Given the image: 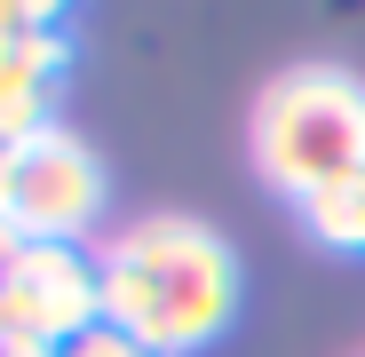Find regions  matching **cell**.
<instances>
[{
  "label": "cell",
  "mask_w": 365,
  "mask_h": 357,
  "mask_svg": "<svg viewBox=\"0 0 365 357\" xmlns=\"http://www.w3.org/2000/svg\"><path fill=\"white\" fill-rule=\"evenodd\" d=\"M88 326H103V270L88 247H32L0 270V341L64 349Z\"/></svg>",
  "instance_id": "obj_4"
},
{
  "label": "cell",
  "mask_w": 365,
  "mask_h": 357,
  "mask_svg": "<svg viewBox=\"0 0 365 357\" xmlns=\"http://www.w3.org/2000/svg\"><path fill=\"white\" fill-rule=\"evenodd\" d=\"M72 48L64 32H16L9 48H0V143H32L40 128H56L48 103H56V80H64Z\"/></svg>",
  "instance_id": "obj_5"
},
{
  "label": "cell",
  "mask_w": 365,
  "mask_h": 357,
  "mask_svg": "<svg viewBox=\"0 0 365 357\" xmlns=\"http://www.w3.org/2000/svg\"><path fill=\"white\" fill-rule=\"evenodd\" d=\"M56 357H159V349H143L135 333H119V326H88L80 341H64Z\"/></svg>",
  "instance_id": "obj_7"
},
{
  "label": "cell",
  "mask_w": 365,
  "mask_h": 357,
  "mask_svg": "<svg viewBox=\"0 0 365 357\" xmlns=\"http://www.w3.org/2000/svg\"><path fill=\"white\" fill-rule=\"evenodd\" d=\"M9 167H16V143H0V199H9Z\"/></svg>",
  "instance_id": "obj_10"
},
{
  "label": "cell",
  "mask_w": 365,
  "mask_h": 357,
  "mask_svg": "<svg viewBox=\"0 0 365 357\" xmlns=\"http://www.w3.org/2000/svg\"><path fill=\"white\" fill-rule=\"evenodd\" d=\"M247 151L255 175L278 199H310L326 183L365 175V80L341 64H294L255 95L247 119Z\"/></svg>",
  "instance_id": "obj_2"
},
{
  "label": "cell",
  "mask_w": 365,
  "mask_h": 357,
  "mask_svg": "<svg viewBox=\"0 0 365 357\" xmlns=\"http://www.w3.org/2000/svg\"><path fill=\"white\" fill-rule=\"evenodd\" d=\"M103 326L135 333L159 357H191L238 318V254L199 214H135L103 247Z\"/></svg>",
  "instance_id": "obj_1"
},
{
  "label": "cell",
  "mask_w": 365,
  "mask_h": 357,
  "mask_svg": "<svg viewBox=\"0 0 365 357\" xmlns=\"http://www.w3.org/2000/svg\"><path fill=\"white\" fill-rule=\"evenodd\" d=\"M103 199H111L103 159H96L72 128H40L32 143H16L0 214H9L32 247H80V238L103 222Z\"/></svg>",
  "instance_id": "obj_3"
},
{
  "label": "cell",
  "mask_w": 365,
  "mask_h": 357,
  "mask_svg": "<svg viewBox=\"0 0 365 357\" xmlns=\"http://www.w3.org/2000/svg\"><path fill=\"white\" fill-rule=\"evenodd\" d=\"M302 230H310L318 247H334V254H365V175L310 191L302 199Z\"/></svg>",
  "instance_id": "obj_6"
},
{
  "label": "cell",
  "mask_w": 365,
  "mask_h": 357,
  "mask_svg": "<svg viewBox=\"0 0 365 357\" xmlns=\"http://www.w3.org/2000/svg\"><path fill=\"white\" fill-rule=\"evenodd\" d=\"M9 9H16V24H32V32H64L72 0H9Z\"/></svg>",
  "instance_id": "obj_8"
},
{
  "label": "cell",
  "mask_w": 365,
  "mask_h": 357,
  "mask_svg": "<svg viewBox=\"0 0 365 357\" xmlns=\"http://www.w3.org/2000/svg\"><path fill=\"white\" fill-rule=\"evenodd\" d=\"M16 254H24V230H16V222H9V214H0V270H9V262H16Z\"/></svg>",
  "instance_id": "obj_9"
}]
</instances>
